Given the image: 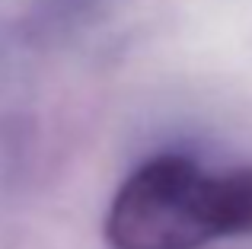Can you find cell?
Segmentation results:
<instances>
[{
	"instance_id": "1",
	"label": "cell",
	"mask_w": 252,
	"mask_h": 249,
	"mask_svg": "<svg viewBox=\"0 0 252 249\" xmlns=\"http://www.w3.org/2000/svg\"><path fill=\"white\" fill-rule=\"evenodd\" d=\"M105 237L115 249H201L230 237L223 176L185 156L144 163L109 208Z\"/></svg>"
}]
</instances>
